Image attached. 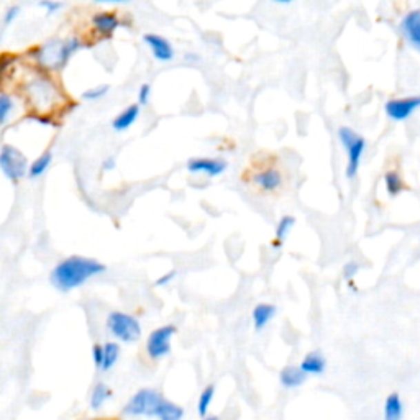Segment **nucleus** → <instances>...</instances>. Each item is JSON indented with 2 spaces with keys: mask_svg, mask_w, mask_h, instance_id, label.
<instances>
[{
  "mask_svg": "<svg viewBox=\"0 0 420 420\" xmlns=\"http://www.w3.org/2000/svg\"><path fill=\"white\" fill-rule=\"evenodd\" d=\"M20 92L37 122L53 125L54 114L63 110L68 112L69 97L46 69H33L21 77Z\"/></svg>",
  "mask_w": 420,
  "mask_h": 420,
  "instance_id": "1",
  "label": "nucleus"
},
{
  "mask_svg": "<svg viewBox=\"0 0 420 420\" xmlns=\"http://www.w3.org/2000/svg\"><path fill=\"white\" fill-rule=\"evenodd\" d=\"M241 181L251 192L263 197H274L283 194L288 188L289 176L278 156L259 153L246 166Z\"/></svg>",
  "mask_w": 420,
  "mask_h": 420,
  "instance_id": "2",
  "label": "nucleus"
},
{
  "mask_svg": "<svg viewBox=\"0 0 420 420\" xmlns=\"http://www.w3.org/2000/svg\"><path fill=\"white\" fill-rule=\"evenodd\" d=\"M106 271V265L92 258L86 257H69L59 261L51 271L50 281L58 291L69 292L72 289L86 284L90 278L102 274Z\"/></svg>",
  "mask_w": 420,
  "mask_h": 420,
  "instance_id": "3",
  "label": "nucleus"
},
{
  "mask_svg": "<svg viewBox=\"0 0 420 420\" xmlns=\"http://www.w3.org/2000/svg\"><path fill=\"white\" fill-rule=\"evenodd\" d=\"M81 48V41L77 38H68V40H50L45 45L34 48V59L40 64V68L46 71L63 68L69 61L72 54Z\"/></svg>",
  "mask_w": 420,
  "mask_h": 420,
  "instance_id": "4",
  "label": "nucleus"
},
{
  "mask_svg": "<svg viewBox=\"0 0 420 420\" xmlns=\"http://www.w3.org/2000/svg\"><path fill=\"white\" fill-rule=\"evenodd\" d=\"M339 140L341 145H343V148L346 150V156H348V164H346V177H348V179H353V177L358 174L359 164H361L363 154H365L366 140L350 127L339 128Z\"/></svg>",
  "mask_w": 420,
  "mask_h": 420,
  "instance_id": "5",
  "label": "nucleus"
},
{
  "mask_svg": "<svg viewBox=\"0 0 420 420\" xmlns=\"http://www.w3.org/2000/svg\"><path fill=\"white\" fill-rule=\"evenodd\" d=\"M107 328L117 340L123 343H135L141 337V326L137 317L127 314V312H110L107 317Z\"/></svg>",
  "mask_w": 420,
  "mask_h": 420,
  "instance_id": "6",
  "label": "nucleus"
},
{
  "mask_svg": "<svg viewBox=\"0 0 420 420\" xmlns=\"http://www.w3.org/2000/svg\"><path fill=\"white\" fill-rule=\"evenodd\" d=\"M164 399L156 389L145 388L130 397L123 407V414L132 417H156L159 406Z\"/></svg>",
  "mask_w": 420,
  "mask_h": 420,
  "instance_id": "7",
  "label": "nucleus"
},
{
  "mask_svg": "<svg viewBox=\"0 0 420 420\" xmlns=\"http://www.w3.org/2000/svg\"><path fill=\"white\" fill-rule=\"evenodd\" d=\"M0 168H2L3 174L8 179L19 183L20 179H23L27 176V170H30V164L27 156L19 148L12 145H3L2 151H0Z\"/></svg>",
  "mask_w": 420,
  "mask_h": 420,
  "instance_id": "8",
  "label": "nucleus"
},
{
  "mask_svg": "<svg viewBox=\"0 0 420 420\" xmlns=\"http://www.w3.org/2000/svg\"><path fill=\"white\" fill-rule=\"evenodd\" d=\"M176 333L174 326H163L150 333L146 340V353L151 359H161L171 352V339Z\"/></svg>",
  "mask_w": 420,
  "mask_h": 420,
  "instance_id": "9",
  "label": "nucleus"
},
{
  "mask_svg": "<svg viewBox=\"0 0 420 420\" xmlns=\"http://www.w3.org/2000/svg\"><path fill=\"white\" fill-rule=\"evenodd\" d=\"M420 109V95H410V97L391 99L384 107L386 115L394 122H404L414 112Z\"/></svg>",
  "mask_w": 420,
  "mask_h": 420,
  "instance_id": "10",
  "label": "nucleus"
},
{
  "mask_svg": "<svg viewBox=\"0 0 420 420\" xmlns=\"http://www.w3.org/2000/svg\"><path fill=\"white\" fill-rule=\"evenodd\" d=\"M90 23H92L94 33L97 34L99 38L109 40V38L114 37L115 30L122 25V21H120V19L114 12H97V14H94L92 19H90Z\"/></svg>",
  "mask_w": 420,
  "mask_h": 420,
  "instance_id": "11",
  "label": "nucleus"
},
{
  "mask_svg": "<svg viewBox=\"0 0 420 420\" xmlns=\"http://www.w3.org/2000/svg\"><path fill=\"white\" fill-rule=\"evenodd\" d=\"M143 41L146 43V46L150 48V51L153 53V58L156 61L168 63L174 59V50H172L171 43L166 38L159 37L156 33H148L143 37Z\"/></svg>",
  "mask_w": 420,
  "mask_h": 420,
  "instance_id": "12",
  "label": "nucleus"
},
{
  "mask_svg": "<svg viewBox=\"0 0 420 420\" xmlns=\"http://www.w3.org/2000/svg\"><path fill=\"white\" fill-rule=\"evenodd\" d=\"M401 32L407 43L420 51V8L410 10L404 19L401 20Z\"/></svg>",
  "mask_w": 420,
  "mask_h": 420,
  "instance_id": "13",
  "label": "nucleus"
},
{
  "mask_svg": "<svg viewBox=\"0 0 420 420\" xmlns=\"http://www.w3.org/2000/svg\"><path fill=\"white\" fill-rule=\"evenodd\" d=\"M190 172H202L209 177H217L227 170V163L217 158H192L188 161Z\"/></svg>",
  "mask_w": 420,
  "mask_h": 420,
  "instance_id": "14",
  "label": "nucleus"
},
{
  "mask_svg": "<svg viewBox=\"0 0 420 420\" xmlns=\"http://www.w3.org/2000/svg\"><path fill=\"white\" fill-rule=\"evenodd\" d=\"M138 117H140V103H130L128 107H125V109L115 117L114 122H112V128H114L115 132H123V130L130 128L137 122Z\"/></svg>",
  "mask_w": 420,
  "mask_h": 420,
  "instance_id": "15",
  "label": "nucleus"
},
{
  "mask_svg": "<svg viewBox=\"0 0 420 420\" xmlns=\"http://www.w3.org/2000/svg\"><path fill=\"white\" fill-rule=\"evenodd\" d=\"M279 381L284 388L294 389L302 386L307 381V374L301 370V366H286L279 374Z\"/></svg>",
  "mask_w": 420,
  "mask_h": 420,
  "instance_id": "16",
  "label": "nucleus"
},
{
  "mask_svg": "<svg viewBox=\"0 0 420 420\" xmlns=\"http://www.w3.org/2000/svg\"><path fill=\"white\" fill-rule=\"evenodd\" d=\"M326 368H327V361L320 352L307 353L306 358L302 359V363H301V370L304 371L307 376L322 374L323 371H326Z\"/></svg>",
  "mask_w": 420,
  "mask_h": 420,
  "instance_id": "17",
  "label": "nucleus"
},
{
  "mask_svg": "<svg viewBox=\"0 0 420 420\" xmlns=\"http://www.w3.org/2000/svg\"><path fill=\"white\" fill-rule=\"evenodd\" d=\"M383 415L384 420H402V417H404V402H402L399 394L392 392L386 397Z\"/></svg>",
  "mask_w": 420,
  "mask_h": 420,
  "instance_id": "18",
  "label": "nucleus"
},
{
  "mask_svg": "<svg viewBox=\"0 0 420 420\" xmlns=\"http://www.w3.org/2000/svg\"><path fill=\"white\" fill-rule=\"evenodd\" d=\"M276 315V307L271 304H258L253 309V314H251V319H253V326L257 330H263L268 323L274 319Z\"/></svg>",
  "mask_w": 420,
  "mask_h": 420,
  "instance_id": "19",
  "label": "nucleus"
},
{
  "mask_svg": "<svg viewBox=\"0 0 420 420\" xmlns=\"http://www.w3.org/2000/svg\"><path fill=\"white\" fill-rule=\"evenodd\" d=\"M51 163H53V153H51V151H45V153L38 156V158L34 159L32 164H30L28 176L32 177V179L41 177L48 171V168H50Z\"/></svg>",
  "mask_w": 420,
  "mask_h": 420,
  "instance_id": "20",
  "label": "nucleus"
},
{
  "mask_svg": "<svg viewBox=\"0 0 420 420\" xmlns=\"http://www.w3.org/2000/svg\"><path fill=\"white\" fill-rule=\"evenodd\" d=\"M156 417H158V420H183L184 409L181 406L174 404V402L163 401Z\"/></svg>",
  "mask_w": 420,
  "mask_h": 420,
  "instance_id": "21",
  "label": "nucleus"
},
{
  "mask_svg": "<svg viewBox=\"0 0 420 420\" xmlns=\"http://www.w3.org/2000/svg\"><path fill=\"white\" fill-rule=\"evenodd\" d=\"M120 358V345L115 343V341H107L103 345V359H102V366L101 371H109L115 366V363L119 361Z\"/></svg>",
  "mask_w": 420,
  "mask_h": 420,
  "instance_id": "22",
  "label": "nucleus"
},
{
  "mask_svg": "<svg viewBox=\"0 0 420 420\" xmlns=\"http://www.w3.org/2000/svg\"><path fill=\"white\" fill-rule=\"evenodd\" d=\"M112 397V389L107 384L99 383L95 384L92 392H90V407L92 409H101L106 404V401H109Z\"/></svg>",
  "mask_w": 420,
  "mask_h": 420,
  "instance_id": "23",
  "label": "nucleus"
},
{
  "mask_svg": "<svg viewBox=\"0 0 420 420\" xmlns=\"http://www.w3.org/2000/svg\"><path fill=\"white\" fill-rule=\"evenodd\" d=\"M296 225V219L292 215H284L276 225V238L272 241V246H281V243L286 240V237L289 235L292 230V227Z\"/></svg>",
  "mask_w": 420,
  "mask_h": 420,
  "instance_id": "24",
  "label": "nucleus"
},
{
  "mask_svg": "<svg viewBox=\"0 0 420 420\" xmlns=\"http://www.w3.org/2000/svg\"><path fill=\"white\" fill-rule=\"evenodd\" d=\"M384 186H386L389 196L392 197L399 196L402 190L406 189L404 181H402V177L397 171H388L386 174H384Z\"/></svg>",
  "mask_w": 420,
  "mask_h": 420,
  "instance_id": "25",
  "label": "nucleus"
},
{
  "mask_svg": "<svg viewBox=\"0 0 420 420\" xmlns=\"http://www.w3.org/2000/svg\"><path fill=\"white\" fill-rule=\"evenodd\" d=\"M214 396H215L214 384H209V386H207L201 392V396H199V401H197V412L201 417H203V419L207 417V414H209V410H210L212 401H214Z\"/></svg>",
  "mask_w": 420,
  "mask_h": 420,
  "instance_id": "26",
  "label": "nucleus"
},
{
  "mask_svg": "<svg viewBox=\"0 0 420 420\" xmlns=\"http://www.w3.org/2000/svg\"><path fill=\"white\" fill-rule=\"evenodd\" d=\"M14 109V101L7 92L0 94V123L7 122V117L10 114V110Z\"/></svg>",
  "mask_w": 420,
  "mask_h": 420,
  "instance_id": "27",
  "label": "nucleus"
},
{
  "mask_svg": "<svg viewBox=\"0 0 420 420\" xmlns=\"http://www.w3.org/2000/svg\"><path fill=\"white\" fill-rule=\"evenodd\" d=\"M109 86H95V88H90L88 90H84V94H82V99L84 101H99V99H102L103 95L109 92Z\"/></svg>",
  "mask_w": 420,
  "mask_h": 420,
  "instance_id": "28",
  "label": "nucleus"
},
{
  "mask_svg": "<svg viewBox=\"0 0 420 420\" xmlns=\"http://www.w3.org/2000/svg\"><path fill=\"white\" fill-rule=\"evenodd\" d=\"M41 8H45L48 14H54V12H58L59 8L63 7V3L59 2V0H40V3H38Z\"/></svg>",
  "mask_w": 420,
  "mask_h": 420,
  "instance_id": "29",
  "label": "nucleus"
},
{
  "mask_svg": "<svg viewBox=\"0 0 420 420\" xmlns=\"http://www.w3.org/2000/svg\"><path fill=\"white\" fill-rule=\"evenodd\" d=\"M150 94H151V86L141 84L140 90H138V103H140V106H146L150 101Z\"/></svg>",
  "mask_w": 420,
  "mask_h": 420,
  "instance_id": "30",
  "label": "nucleus"
},
{
  "mask_svg": "<svg viewBox=\"0 0 420 420\" xmlns=\"http://www.w3.org/2000/svg\"><path fill=\"white\" fill-rule=\"evenodd\" d=\"M359 271V265L358 263H354V261H350V263H346L345 265V268H343V276H345V279H348V281H352L354 276H357V272Z\"/></svg>",
  "mask_w": 420,
  "mask_h": 420,
  "instance_id": "31",
  "label": "nucleus"
},
{
  "mask_svg": "<svg viewBox=\"0 0 420 420\" xmlns=\"http://www.w3.org/2000/svg\"><path fill=\"white\" fill-rule=\"evenodd\" d=\"M92 358H94L95 366H97L99 370H101L102 359H103V345H94V348H92Z\"/></svg>",
  "mask_w": 420,
  "mask_h": 420,
  "instance_id": "32",
  "label": "nucleus"
},
{
  "mask_svg": "<svg viewBox=\"0 0 420 420\" xmlns=\"http://www.w3.org/2000/svg\"><path fill=\"white\" fill-rule=\"evenodd\" d=\"M177 276V272L176 271H170V272H166V274H163L161 278H158L154 281V286H166V284H170L172 279H174Z\"/></svg>",
  "mask_w": 420,
  "mask_h": 420,
  "instance_id": "33",
  "label": "nucleus"
},
{
  "mask_svg": "<svg viewBox=\"0 0 420 420\" xmlns=\"http://www.w3.org/2000/svg\"><path fill=\"white\" fill-rule=\"evenodd\" d=\"M19 14H20V7L14 6V7L8 8L7 14H6V25H10L12 21H14L17 17H19Z\"/></svg>",
  "mask_w": 420,
  "mask_h": 420,
  "instance_id": "34",
  "label": "nucleus"
},
{
  "mask_svg": "<svg viewBox=\"0 0 420 420\" xmlns=\"http://www.w3.org/2000/svg\"><path fill=\"white\" fill-rule=\"evenodd\" d=\"M115 168V158L114 156H110V158H107L106 161L102 163V170L103 171H110V170H114Z\"/></svg>",
  "mask_w": 420,
  "mask_h": 420,
  "instance_id": "35",
  "label": "nucleus"
},
{
  "mask_svg": "<svg viewBox=\"0 0 420 420\" xmlns=\"http://www.w3.org/2000/svg\"><path fill=\"white\" fill-rule=\"evenodd\" d=\"M272 2H276V3H281V6H288V3H291V2H294V0H272Z\"/></svg>",
  "mask_w": 420,
  "mask_h": 420,
  "instance_id": "36",
  "label": "nucleus"
},
{
  "mask_svg": "<svg viewBox=\"0 0 420 420\" xmlns=\"http://www.w3.org/2000/svg\"><path fill=\"white\" fill-rule=\"evenodd\" d=\"M97 2H112V3H122V2H128V0H97Z\"/></svg>",
  "mask_w": 420,
  "mask_h": 420,
  "instance_id": "37",
  "label": "nucleus"
},
{
  "mask_svg": "<svg viewBox=\"0 0 420 420\" xmlns=\"http://www.w3.org/2000/svg\"><path fill=\"white\" fill-rule=\"evenodd\" d=\"M203 420H219V417H206Z\"/></svg>",
  "mask_w": 420,
  "mask_h": 420,
  "instance_id": "38",
  "label": "nucleus"
},
{
  "mask_svg": "<svg viewBox=\"0 0 420 420\" xmlns=\"http://www.w3.org/2000/svg\"><path fill=\"white\" fill-rule=\"evenodd\" d=\"M97 420H99V419H97Z\"/></svg>",
  "mask_w": 420,
  "mask_h": 420,
  "instance_id": "39",
  "label": "nucleus"
}]
</instances>
